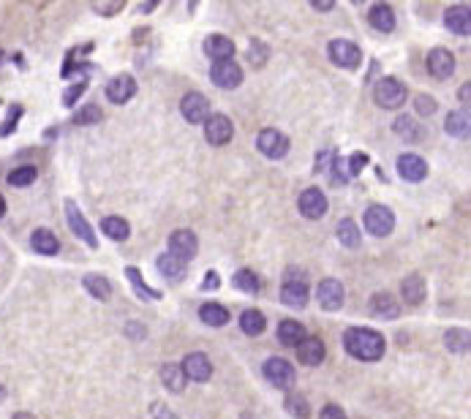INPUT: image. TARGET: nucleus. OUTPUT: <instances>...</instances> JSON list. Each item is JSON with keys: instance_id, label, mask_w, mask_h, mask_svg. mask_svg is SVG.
<instances>
[{"instance_id": "obj_17", "label": "nucleus", "mask_w": 471, "mask_h": 419, "mask_svg": "<svg viewBox=\"0 0 471 419\" xmlns=\"http://www.w3.org/2000/svg\"><path fill=\"white\" fill-rule=\"evenodd\" d=\"M398 175L409 183H419L428 177V163L417 153H403V156H398Z\"/></svg>"}, {"instance_id": "obj_42", "label": "nucleus", "mask_w": 471, "mask_h": 419, "mask_svg": "<svg viewBox=\"0 0 471 419\" xmlns=\"http://www.w3.org/2000/svg\"><path fill=\"white\" fill-rule=\"evenodd\" d=\"M104 117V112L98 109L96 104H88L82 106L76 115H74V125H96V122Z\"/></svg>"}, {"instance_id": "obj_12", "label": "nucleus", "mask_w": 471, "mask_h": 419, "mask_svg": "<svg viewBox=\"0 0 471 419\" xmlns=\"http://www.w3.org/2000/svg\"><path fill=\"white\" fill-rule=\"evenodd\" d=\"M232 137H234V125H232V120H229L227 115H210L208 120H205V139L212 147L227 144V142H232Z\"/></svg>"}, {"instance_id": "obj_59", "label": "nucleus", "mask_w": 471, "mask_h": 419, "mask_svg": "<svg viewBox=\"0 0 471 419\" xmlns=\"http://www.w3.org/2000/svg\"><path fill=\"white\" fill-rule=\"evenodd\" d=\"M0 66H3V50H0Z\"/></svg>"}, {"instance_id": "obj_24", "label": "nucleus", "mask_w": 471, "mask_h": 419, "mask_svg": "<svg viewBox=\"0 0 471 419\" xmlns=\"http://www.w3.org/2000/svg\"><path fill=\"white\" fill-rule=\"evenodd\" d=\"M444 25H447V30H453L455 35H469L471 30L469 6H450V8L444 11Z\"/></svg>"}, {"instance_id": "obj_50", "label": "nucleus", "mask_w": 471, "mask_h": 419, "mask_svg": "<svg viewBox=\"0 0 471 419\" xmlns=\"http://www.w3.org/2000/svg\"><path fill=\"white\" fill-rule=\"evenodd\" d=\"M221 286V278H218V272L215 270H208V275L202 278V289H210V292H215Z\"/></svg>"}, {"instance_id": "obj_30", "label": "nucleus", "mask_w": 471, "mask_h": 419, "mask_svg": "<svg viewBox=\"0 0 471 419\" xmlns=\"http://www.w3.org/2000/svg\"><path fill=\"white\" fill-rule=\"evenodd\" d=\"M335 234H338V243L344 245V248H360V243H363L360 226H357V221H351V218H344V221H338V229H335Z\"/></svg>"}, {"instance_id": "obj_53", "label": "nucleus", "mask_w": 471, "mask_h": 419, "mask_svg": "<svg viewBox=\"0 0 471 419\" xmlns=\"http://www.w3.org/2000/svg\"><path fill=\"white\" fill-rule=\"evenodd\" d=\"M469 96H471V85L466 82V85H460V90H458V98L466 104V101H469Z\"/></svg>"}, {"instance_id": "obj_48", "label": "nucleus", "mask_w": 471, "mask_h": 419, "mask_svg": "<svg viewBox=\"0 0 471 419\" xmlns=\"http://www.w3.org/2000/svg\"><path fill=\"white\" fill-rule=\"evenodd\" d=\"M319 419H349V417H346V411H344L341 406H335V403H327V406L322 408Z\"/></svg>"}, {"instance_id": "obj_32", "label": "nucleus", "mask_w": 471, "mask_h": 419, "mask_svg": "<svg viewBox=\"0 0 471 419\" xmlns=\"http://www.w3.org/2000/svg\"><path fill=\"white\" fill-rule=\"evenodd\" d=\"M240 330H243L245 335H251V338H256V335H262V332L267 330V318H264L262 311L248 308V311H243V316H240Z\"/></svg>"}, {"instance_id": "obj_36", "label": "nucleus", "mask_w": 471, "mask_h": 419, "mask_svg": "<svg viewBox=\"0 0 471 419\" xmlns=\"http://www.w3.org/2000/svg\"><path fill=\"white\" fill-rule=\"evenodd\" d=\"M444 346L453 351V354H466L469 351V332L453 327V330L444 332Z\"/></svg>"}, {"instance_id": "obj_37", "label": "nucleus", "mask_w": 471, "mask_h": 419, "mask_svg": "<svg viewBox=\"0 0 471 419\" xmlns=\"http://www.w3.org/2000/svg\"><path fill=\"white\" fill-rule=\"evenodd\" d=\"M283 408H286L295 419L311 417V406H308V401H305V395H300V392H289L286 401H283Z\"/></svg>"}, {"instance_id": "obj_58", "label": "nucleus", "mask_w": 471, "mask_h": 419, "mask_svg": "<svg viewBox=\"0 0 471 419\" xmlns=\"http://www.w3.org/2000/svg\"><path fill=\"white\" fill-rule=\"evenodd\" d=\"M3 398H6V389H3V386H0V401H3Z\"/></svg>"}, {"instance_id": "obj_49", "label": "nucleus", "mask_w": 471, "mask_h": 419, "mask_svg": "<svg viewBox=\"0 0 471 419\" xmlns=\"http://www.w3.org/2000/svg\"><path fill=\"white\" fill-rule=\"evenodd\" d=\"M150 414H153V419H180L175 411L166 408L164 403H153V406H150Z\"/></svg>"}, {"instance_id": "obj_16", "label": "nucleus", "mask_w": 471, "mask_h": 419, "mask_svg": "<svg viewBox=\"0 0 471 419\" xmlns=\"http://www.w3.org/2000/svg\"><path fill=\"white\" fill-rule=\"evenodd\" d=\"M308 297H311V292H308L305 280H283V286H280V302L286 308L302 311L308 305Z\"/></svg>"}, {"instance_id": "obj_41", "label": "nucleus", "mask_w": 471, "mask_h": 419, "mask_svg": "<svg viewBox=\"0 0 471 419\" xmlns=\"http://www.w3.org/2000/svg\"><path fill=\"white\" fill-rule=\"evenodd\" d=\"M267 54H270V50H267V44H262L259 38H254V41L248 44V63H251L254 69H262L264 63H267Z\"/></svg>"}, {"instance_id": "obj_3", "label": "nucleus", "mask_w": 471, "mask_h": 419, "mask_svg": "<svg viewBox=\"0 0 471 419\" xmlns=\"http://www.w3.org/2000/svg\"><path fill=\"white\" fill-rule=\"evenodd\" d=\"M327 54H330V63L338 66V69H357L360 60H363V52L354 41H346V38H332L327 44Z\"/></svg>"}, {"instance_id": "obj_10", "label": "nucleus", "mask_w": 471, "mask_h": 419, "mask_svg": "<svg viewBox=\"0 0 471 419\" xmlns=\"http://www.w3.org/2000/svg\"><path fill=\"white\" fill-rule=\"evenodd\" d=\"M344 299H346V294H344V283H341V280L324 278L316 286V302H319L324 311H330V314L344 308Z\"/></svg>"}, {"instance_id": "obj_46", "label": "nucleus", "mask_w": 471, "mask_h": 419, "mask_svg": "<svg viewBox=\"0 0 471 419\" xmlns=\"http://www.w3.org/2000/svg\"><path fill=\"white\" fill-rule=\"evenodd\" d=\"M85 90H88V82H85V79H79L76 85H71V88L66 90V93H63V104H66V106H74V104H76V98H79V96H82Z\"/></svg>"}, {"instance_id": "obj_40", "label": "nucleus", "mask_w": 471, "mask_h": 419, "mask_svg": "<svg viewBox=\"0 0 471 419\" xmlns=\"http://www.w3.org/2000/svg\"><path fill=\"white\" fill-rule=\"evenodd\" d=\"M38 172H35V166H17V169H11L8 172V185H14V188H28V185H33Z\"/></svg>"}, {"instance_id": "obj_18", "label": "nucleus", "mask_w": 471, "mask_h": 419, "mask_svg": "<svg viewBox=\"0 0 471 419\" xmlns=\"http://www.w3.org/2000/svg\"><path fill=\"white\" fill-rule=\"evenodd\" d=\"M324 357H327V346H324L322 338H311V335H308V338L297 346V360H300L302 365H308V367L322 365Z\"/></svg>"}, {"instance_id": "obj_7", "label": "nucleus", "mask_w": 471, "mask_h": 419, "mask_svg": "<svg viewBox=\"0 0 471 419\" xmlns=\"http://www.w3.org/2000/svg\"><path fill=\"white\" fill-rule=\"evenodd\" d=\"M297 207H300V215L302 218H308V221H322L324 215H327V196L322 188H305V191L300 193V199H297Z\"/></svg>"}, {"instance_id": "obj_44", "label": "nucleus", "mask_w": 471, "mask_h": 419, "mask_svg": "<svg viewBox=\"0 0 471 419\" xmlns=\"http://www.w3.org/2000/svg\"><path fill=\"white\" fill-rule=\"evenodd\" d=\"M414 106H417L419 115H425V117H431V115L438 109L436 98H433V96H428V93H419L417 98H414Z\"/></svg>"}, {"instance_id": "obj_21", "label": "nucleus", "mask_w": 471, "mask_h": 419, "mask_svg": "<svg viewBox=\"0 0 471 419\" xmlns=\"http://www.w3.org/2000/svg\"><path fill=\"white\" fill-rule=\"evenodd\" d=\"M401 294H403V302H406V305H412V308L422 305V302H425V294H428L425 278H422L419 272L406 275V278L401 280Z\"/></svg>"}, {"instance_id": "obj_22", "label": "nucleus", "mask_w": 471, "mask_h": 419, "mask_svg": "<svg viewBox=\"0 0 471 419\" xmlns=\"http://www.w3.org/2000/svg\"><path fill=\"white\" fill-rule=\"evenodd\" d=\"M202 50H205V54H208L210 60H215V63H221V60H234V41L227 38V35H210V38H205Z\"/></svg>"}, {"instance_id": "obj_54", "label": "nucleus", "mask_w": 471, "mask_h": 419, "mask_svg": "<svg viewBox=\"0 0 471 419\" xmlns=\"http://www.w3.org/2000/svg\"><path fill=\"white\" fill-rule=\"evenodd\" d=\"M283 280H305V275H302L300 270H286V275H283Z\"/></svg>"}, {"instance_id": "obj_15", "label": "nucleus", "mask_w": 471, "mask_h": 419, "mask_svg": "<svg viewBox=\"0 0 471 419\" xmlns=\"http://www.w3.org/2000/svg\"><path fill=\"white\" fill-rule=\"evenodd\" d=\"M134 96H137V79H134L131 74H120V76L109 79V85H106V98H109L112 104H128Z\"/></svg>"}, {"instance_id": "obj_31", "label": "nucleus", "mask_w": 471, "mask_h": 419, "mask_svg": "<svg viewBox=\"0 0 471 419\" xmlns=\"http://www.w3.org/2000/svg\"><path fill=\"white\" fill-rule=\"evenodd\" d=\"M392 131H395L398 137H403L406 142H419L422 137H425V128H422L414 117H406V115L395 117V122H392Z\"/></svg>"}, {"instance_id": "obj_29", "label": "nucleus", "mask_w": 471, "mask_h": 419, "mask_svg": "<svg viewBox=\"0 0 471 419\" xmlns=\"http://www.w3.org/2000/svg\"><path fill=\"white\" fill-rule=\"evenodd\" d=\"M82 286H85V292H88L90 297L101 299V302H106V299L112 297V283L104 275H98V272H88L82 278Z\"/></svg>"}, {"instance_id": "obj_4", "label": "nucleus", "mask_w": 471, "mask_h": 419, "mask_svg": "<svg viewBox=\"0 0 471 419\" xmlns=\"http://www.w3.org/2000/svg\"><path fill=\"white\" fill-rule=\"evenodd\" d=\"M256 147H259V153L264 158H270V161H278L289 153V137L278 131V128H262L259 131V137H256Z\"/></svg>"}, {"instance_id": "obj_20", "label": "nucleus", "mask_w": 471, "mask_h": 419, "mask_svg": "<svg viewBox=\"0 0 471 419\" xmlns=\"http://www.w3.org/2000/svg\"><path fill=\"white\" fill-rule=\"evenodd\" d=\"M368 308H370V314L376 316V318H387V321H392V318L401 316V302L392 297L390 292H376L370 297V302H368Z\"/></svg>"}, {"instance_id": "obj_27", "label": "nucleus", "mask_w": 471, "mask_h": 419, "mask_svg": "<svg viewBox=\"0 0 471 419\" xmlns=\"http://www.w3.org/2000/svg\"><path fill=\"white\" fill-rule=\"evenodd\" d=\"M30 245H33L35 253H41V256H55L60 251V240L55 237L50 229H35L30 234Z\"/></svg>"}, {"instance_id": "obj_52", "label": "nucleus", "mask_w": 471, "mask_h": 419, "mask_svg": "<svg viewBox=\"0 0 471 419\" xmlns=\"http://www.w3.org/2000/svg\"><path fill=\"white\" fill-rule=\"evenodd\" d=\"M311 8H314V11H332V8H335V3H330V0H314V3H311Z\"/></svg>"}, {"instance_id": "obj_34", "label": "nucleus", "mask_w": 471, "mask_h": 419, "mask_svg": "<svg viewBox=\"0 0 471 419\" xmlns=\"http://www.w3.org/2000/svg\"><path fill=\"white\" fill-rule=\"evenodd\" d=\"M199 318L208 327H224V324H229V311L218 302H208V305L199 308Z\"/></svg>"}, {"instance_id": "obj_14", "label": "nucleus", "mask_w": 471, "mask_h": 419, "mask_svg": "<svg viewBox=\"0 0 471 419\" xmlns=\"http://www.w3.org/2000/svg\"><path fill=\"white\" fill-rule=\"evenodd\" d=\"M183 376L186 379H191V381H208L210 376H212V365H210L208 354H202V351H193V354H186V360H183Z\"/></svg>"}, {"instance_id": "obj_2", "label": "nucleus", "mask_w": 471, "mask_h": 419, "mask_svg": "<svg viewBox=\"0 0 471 419\" xmlns=\"http://www.w3.org/2000/svg\"><path fill=\"white\" fill-rule=\"evenodd\" d=\"M373 101L382 109H398L406 101V85L395 76H384L373 85Z\"/></svg>"}, {"instance_id": "obj_23", "label": "nucleus", "mask_w": 471, "mask_h": 419, "mask_svg": "<svg viewBox=\"0 0 471 419\" xmlns=\"http://www.w3.org/2000/svg\"><path fill=\"white\" fill-rule=\"evenodd\" d=\"M368 25H370L373 30H379V33H392V30H395V11H392V6H387V3L370 6V11H368Z\"/></svg>"}, {"instance_id": "obj_28", "label": "nucleus", "mask_w": 471, "mask_h": 419, "mask_svg": "<svg viewBox=\"0 0 471 419\" xmlns=\"http://www.w3.org/2000/svg\"><path fill=\"white\" fill-rule=\"evenodd\" d=\"M101 231H104L109 240H115V243H125L131 237V226L120 215H106L104 221H101Z\"/></svg>"}, {"instance_id": "obj_33", "label": "nucleus", "mask_w": 471, "mask_h": 419, "mask_svg": "<svg viewBox=\"0 0 471 419\" xmlns=\"http://www.w3.org/2000/svg\"><path fill=\"white\" fill-rule=\"evenodd\" d=\"M125 275H128L131 286H134V292H137L142 299H147V302H156V299L164 297L161 292H156L153 286H147V283H144V278H142V272L137 270V267H125Z\"/></svg>"}, {"instance_id": "obj_8", "label": "nucleus", "mask_w": 471, "mask_h": 419, "mask_svg": "<svg viewBox=\"0 0 471 419\" xmlns=\"http://www.w3.org/2000/svg\"><path fill=\"white\" fill-rule=\"evenodd\" d=\"M66 221H69L71 231H74L82 243L90 245V248H98V237H96V231H93V226L88 224V218L82 215V210L76 207V202H74V199H66Z\"/></svg>"}, {"instance_id": "obj_5", "label": "nucleus", "mask_w": 471, "mask_h": 419, "mask_svg": "<svg viewBox=\"0 0 471 419\" xmlns=\"http://www.w3.org/2000/svg\"><path fill=\"white\" fill-rule=\"evenodd\" d=\"M363 226L373 237H387L395 229V215H392V210L384 207V205H370L365 210V215H363Z\"/></svg>"}, {"instance_id": "obj_51", "label": "nucleus", "mask_w": 471, "mask_h": 419, "mask_svg": "<svg viewBox=\"0 0 471 419\" xmlns=\"http://www.w3.org/2000/svg\"><path fill=\"white\" fill-rule=\"evenodd\" d=\"M332 156H335V153H330V150H324V153H319V156H316V163H314V172H324V169H327V166H330V163H327V161H332Z\"/></svg>"}, {"instance_id": "obj_38", "label": "nucleus", "mask_w": 471, "mask_h": 419, "mask_svg": "<svg viewBox=\"0 0 471 419\" xmlns=\"http://www.w3.org/2000/svg\"><path fill=\"white\" fill-rule=\"evenodd\" d=\"M444 131L453 134V137H469V115L466 112H450L447 120H444Z\"/></svg>"}, {"instance_id": "obj_39", "label": "nucleus", "mask_w": 471, "mask_h": 419, "mask_svg": "<svg viewBox=\"0 0 471 419\" xmlns=\"http://www.w3.org/2000/svg\"><path fill=\"white\" fill-rule=\"evenodd\" d=\"M161 379H164V386H166L169 392H183V386H186L183 370H180V365H172V362L161 367Z\"/></svg>"}, {"instance_id": "obj_13", "label": "nucleus", "mask_w": 471, "mask_h": 419, "mask_svg": "<svg viewBox=\"0 0 471 419\" xmlns=\"http://www.w3.org/2000/svg\"><path fill=\"white\" fill-rule=\"evenodd\" d=\"M455 54L447 50V47H436L428 52V71L433 79H450L455 74Z\"/></svg>"}, {"instance_id": "obj_25", "label": "nucleus", "mask_w": 471, "mask_h": 419, "mask_svg": "<svg viewBox=\"0 0 471 419\" xmlns=\"http://www.w3.org/2000/svg\"><path fill=\"white\" fill-rule=\"evenodd\" d=\"M156 267H158V272H161V278L172 280V283L186 278V262H183V259H177V256H172L169 251L158 256Z\"/></svg>"}, {"instance_id": "obj_1", "label": "nucleus", "mask_w": 471, "mask_h": 419, "mask_svg": "<svg viewBox=\"0 0 471 419\" xmlns=\"http://www.w3.org/2000/svg\"><path fill=\"white\" fill-rule=\"evenodd\" d=\"M344 349L349 357L360 360V362H376L384 357V338L370 327H349L344 332Z\"/></svg>"}, {"instance_id": "obj_45", "label": "nucleus", "mask_w": 471, "mask_h": 419, "mask_svg": "<svg viewBox=\"0 0 471 419\" xmlns=\"http://www.w3.org/2000/svg\"><path fill=\"white\" fill-rule=\"evenodd\" d=\"M368 166V153H351V158L346 161V169H349V177L360 175Z\"/></svg>"}, {"instance_id": "obj_47", "label": "nucleus", "mask_w": 471, "mask_h": 419, "mask_svg": "<svg viewBox=\"0 0 471 419\" xmlns=\"http://www.w3.org/2000/svg\"><path fill=\"white\" fill-rule=\"evenodd\" d=\"M19 115H22V106L17 104L14 109H11V112H8V122H3V125H0V137H8V134L17 128V117H19Z\"/></svg>"}, {"instance_id": "obj_11", "label": "nucleus", "mask_w": 471, "mask_h": 419, "mask_svg": "<svg viewBox=\"0 0 471 419\" xmlns=\"http://www.w3.org/2000/svg\"><path fill=\"white\" fill-rule=\"evenodd\" d=\"M169 253L183 259V262H191L193 256L199 253V240L191 229H177L169 234Z\"/></svg>"}, {"instance_id": "obj_19", "label": "nucleus", "mask_w": 471, "mask_h": 419, "mask_svg": "<svg viewBox=\"0 0 471 419\" xmlns=\"http://www.w3.org/2000/svg\"><path fill=\"white\" fill-rule=\"evenodd\" d=\"M180 112H183V117L188 122H205L208 120L210 104L202 93H186L183 101H180Z\"/></svg>"}, {"instance_id": "obj_6", "label": "nucleus", "mask_w": 471, "mask_h": 419, "mask_svg": "<svg viewBox=\"0 0 471 419\" xmlns=\"http://www.w3.org/2000/svg\"><path fill=\"white\" fill-rule=\"evenodd\" d=\"M262 373L276 389H289V386L295 384V367L283 357H270L262 365Z\"/></svg>"}, {"instance_id": "obj_55", "label": "nucleus", "mask_w": 471, "mask_h": 419, "mask_svg": "<svg viewBox=\"0 0 471 419\" xmlns=\"http://www.w3.org/2000/svg\"><path fill=\"white\" fill-rule=\"evenodd\" d=\"M158 3H140V11H144V14H150L153 8H156Z\"/></svg>"}, {"instance_id": "obj_43", "label": "nucleus", "mask_w": 471, "mask_h": 419, "mask_svg": "<svg viewBox=\"0 0 471 419\" xmlns=\"http://www.w3.org/2000/svg\"><path fill=\"white\" fill-rule=\"evenodd\" d=\"M330 180L332 185L338 188V185H346V180H349V169H346V161L341 156H332L330 161Z\"/></svg>"}, {"instance_id": "obj_9", "label": "nucleus", "mask_w": 471, "mask_h": 419, "mask_svg": "<svg viewBox=\"0 0 471 419\" xmlns=\"http://www.w3.org/2000/svg\"><path fill=\"white\" fill-rule=\"evenodd\" d=\"M210 79L212 85L221 90H234L243 85V69L234 63V60H221V63H212L210 69Z\"/></svg>"}, {"instance_id": "obj_57", "label": "nucleus", "mask_w": 471, "mask_h": 419, "mask_svg": "<svg viewBox=\"0 0 471 419\" xmlns=\"http://www.w3.org/2000/svg\"><path fill=\"white\" fill-rule=\"evenodd\" d=\"M3 215H6V199L0 196V218H3Z\"/></svg>"}, {"instance_id": "obj_35", "label": "nucleus", "mask_w": 471, "mask_h": 419, "mask_svg": "<svg viewBox=\"0 0 471 419\" xmlns=\"http://www.w3.org/2000/svg\"><path fill=\"white\" fill-rule=\"evenodd\" d=\"M232 286L245 292V294H256V292L262 289V278H259L254 270H237L234 278H232Z\"/></svg>"}, {"instance_id": "obj_26", "label": "nucleus", "mask_w": 471, "mask_h": 419, "mask_svg": "<svg viewBox=\"0 0 471 419\" xmlns=\"http://www.w3.org/2000/svg\"><path fill=\"white\" fill-rule=\"evenodd\" d=\"M305 338H308V332H305V327H302L300 321H295V318H283V321L278 324V340L283 343V346L297 349Z\"/></svg>"}, {"instance_id": "obj_56", "label": "nucleus", "mask_w": 471, "mask_h": 419, "mask_svg": "<svg viewBox=\"0 0 471 419\" xmlns=\"http://www.w3.org/2000/svg\"><path fill=\"white\" fill-rule=\"evenodd\" d=\"M11 419H35V417H33V414H28V411H17V414H14Z\"/></svg>"}]
</instances>
